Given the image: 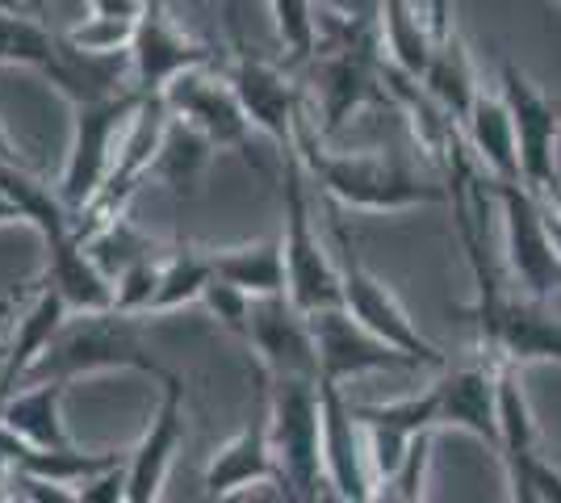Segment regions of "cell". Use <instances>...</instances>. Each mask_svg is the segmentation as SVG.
I'll list each match as a JSON object with an SVG mask.
<instances>
[{
    "instance_id": "4dcf8cb0",
    "label": "cell",
    "mask_w": 561,
    "mask_h": 503,
    "mask_svg": "<svg viewBox=\"0 0 561 503\" xmlns=\"http://www.w3.org/2000/svg\"><path fill=\"white\" fill-rule=\"evenodd\" d=\"M160 273H164V261L151 256V261H139L135 268H126L114 282V311L130 315V319H142L156 307V294H160Z\"/></svg>"
},
{
    "instance_id": "d6986e66",
    "label": "cell",
    "mask_w": 561,
    "mask_h": 503,
    "mask_svg": "<svg viewBox=\"0 0 561 503\" xmlns=\"http://www.w3.org/2000/svg\"><path fill=\"white\" fill-rule=\"evenodd\" d=\"M440 395V428L473 432L478 441H486L499 449V365L486 357L453 365L436 378Z\"/></svg>"
},
{
    "instance_id": "ba28073f",
    "label": "cell",
    "mask_w": 561,
    "mask_h": 503,
    "mask_svg": "<svg viewBox=\"0 0 561 503\" xmlns=\"http://www.w3.org/2000/svg\"><path fill=\"white\" fill-rule=\"evenodd\" d=\"M491 193L499 197L503 210V252H507V268L519 282L524 298L533 302H549L561 289V261L553 236H549V218H545V202L528 185H494Z\"/></svg>"
},
{
    "instance_id": "52a82bcc",
    "label": "cell",
    "mask_w": 561,
    "mask_h": 503,
    "mask_svg": "<svg viewBox=\"0 0 561 503\" xmlns=\"http://www.w3.org/2000/svg\"><path fill=\"white\" fill-rule=\"evenodd\" d=\"M331 236H335V264H340V289H344V311L352 319H360L374 335H381L386 344H394L398 353H407L420 365L432 369H448V357L415 328V319L407 315V307L394 298V289L377 277L374 268H365L356 243H352L348 227L340 218H331Z\"/></svg>"
},
{
    "instance_id": "7402d4cb",
    "label": "cell",
    "mask_w": 561,
    "mask_h": 503,
    "mask_svg": "<svg viewBox=\"0 0 561 503\" xmlns=\"http://www.w3.org/2000/svg\"><path fill=\"white\" fill-rule=\"evenodd\" d=\"M64 390L59 382H38L22 386L4 411H0V424L22 436L25 445L34 449H71V432L64 424Z\"/></svg>"
},
{
    "instance_id": "2e32d148",
    "label": "cell",
    "mask_w": 561,
    "mask_h": 503,
    "mask_svg": "<svg viewBox=\"0 0 561 503\" xmlns=\"http://www.w3.org/2000/svg\"><path fill=\"white\" fill-rule=\"evenodd\" d=\"M260 482H277V457H273V441H268L264 382H260V403L252 411V420L234 432L231 441L206 461V470H202V487H206V500L210 503H231L234 495L252 491Z\"/></svg>"
},
{
    "instance_id": "277c9868",
    "label": "cell",
    "mask_w": 561,
    "mask_h": 503,
    "mask_svg": "<svg viewBox=\"0 0 561 503\" xmlns=\"http://www.w3.org/2000/svg\"><path fill=\"white\" fill-rule=\"evenodd\" d=\"M285 160V181H280V202H285V273H289V302L302 315L335 311L344 307V289H340V264L335 252L319 240L314 210H310V190H306V168L298 147L280 151Z\"/></svg>"
},
{
    "instance_id": "b9f144b4",
    "label": "cell",
    "mask_w": 561,
    "mask_h": 503,
    "mask_svg": "<svg viewBox=\"0 0 561 503\" xmlns=\"http://www.w3.org/2000/svg\"><path fill=\"white\" fill-rule=\"evenodd\" d=\"M0 9H4V13H30L25 0H0Z\"/></svg>"
},
{
    "instance_id": "44dd1931",
    "label": "cell",
    "mask_w": 561,
    "mask_h": 503,
    "mask_svg": "<svg viewBox=\"0 0 561 503\" xmlns=\"http://www.w3.org/2000/svg\"><path fill=\"white\" fill-rule=\"evenodd\" d=\"M214 277L234 286L239 294L256 298H277L289 294V273H285V248L280 240L239 243V248H214L210 252Z\"/></svg>"
},
{
    "instance_id": "8992f818",
    "label": "cell",
    "mask_w": 561,
    "mask_h": 503,
    "mask_svg": "<svg viewBox=\"0 0 561 503\" xmlns=\"http://www.w3.org/2000/svg\"><path fill=\"white\" fill-rule=\"evenodd\" d=\"M0 68H30V72L47 76L71 105L122 93L114 59L76 55L68 47V38L43 25L34 13H4L0 9Z\"/></svg>"
},
{
    "instance_id": "1f68e13d",
    "label": "cell",
    "mask_w": 561,
    "mask_h": 503,
    "mask_svg": "<svg viewBox=\"0 0 561 503\" xmlns=\"http://www.w3.org/2000/svg\"><path fill=\"white\" fill-rule=\"evenodd\" d=\"M202 302L210 307V315L227 332L239 335V340H248V315H252V298H248V294H239L234 286L214 277L210 286H206V294H202Z\"/></svg>"
},
{
    "instance_id": "603a6c76",
    "label": "cell",
    "mask_w": 561,
    "mask_h": 503,
    "mask_svg": "<svg viewBox=\"0 0 561 503\" xmlns=\"http://www.w3.org/2000/svg\"><path fill=\"white\" fill-rule=\"evenodd\" d=\"M423 93L432 96L440 110H445L448 118L457 122V126H466L469 110H473V101H478V80H473V64H469V50L466 43L457 38V30L445 25L440 34H436V50H432V64H427V72H423Z\"/></svg>"
},
{
    "instance_id": "6da1fadb",
    "label": "cell",
    "mask_w": 561,
    "mask_h": 503,
    "mask_svg": "<svg viewBox=\"0 0 561 503\" xmlns=\"http://www.w3.org/2000/svg\"><path fill=\"white\" fill-rule=\"evenodd\" d=\"M298 156H302L306 176H314L348 210L386 215V210L453 202V190L423 181L415 168H407L394 156H365V151H344L340 156V151H328L319 144V130L306 122V114L298 122Z\"/></svg>"
},
{
    "instance_id": "ac0fdd59",
    "label": "cell",
    "mask_w": 561,
    "mask_h": 503,
    "mask_svg": "<svg viewBox=\"0 0 561 503\" xmlns=\"http://www.w3.org/2000/svg\"><path fill=\"white\" fill-rule=\"evenodd\" d=\"M478 357L494 365H528V361H553L561 365V319L545 302L533 298H503L491 332L478 335Z\"/></svg>"
},
{
    "instance_id": "ab89813d",
    "label": "cell",
    "mask_w": 561,
    "mask_h": 503,
    "mask_svg": "<svg viewBox=\"0 0 561 503\" xmlns=\"http://www.w3.org/2000/svg\"><path fill=\"white\" fill-rule=\"evenodd\" d=\"M0 503H22V495H18V487H13V475L0 482Z\"/></svg>"
},
{
    "instance_id": "5b68a950",
    "label": "cell",
    "mask_w": 561,
    "mask_h": 503,
    "mask_svg": "<svg viewBox=\"0 0 561 503\" xmlns=\"http://www.w3.org/2000/svg\"><path fill=\"white\" fill-rule=\"evenodd\" d=\"M139 105L142 93H135V89H122V93L71 105L76 122H71L68 164H64V176L55 185L71 218H80L101 197V190H105V181H110V172L117 164V147L126 139Z\"/></svg>"
},
{
    "instance_id": "7bdbcfd3",
    "label": "cell",
    "mask_w": 561,
    "mask_h": 503,
    "mask_svg": "<svg viewBox=\"0 0 561 503\" xmlns=\"http://www.w3.org/2000/svg\"><path fill=\"white\" fill-rule=\"evenodd\" d=\"M319 503H348V500H344V495H335L331 487H323V495H319Z\"/></svg>"
},
{
    "instance_id": "83f0119b",
    "label": "cell",
    "mask_w": 561,
    "mask_h": 503,
    "mask_svg": "<svg viewBox=\"0 0 561 503\" xmlns=\"http://www.w3.org/2000/svg\"><path fill=\"white\" fill-rule=\"evenodd\" d=\"M277 43L289 55V68H306L319 50V9L314 0H268Z\"/></svg>"
},
{
    "instance_id": "74e56055",
    "label": "cell",
    "mask_w": 561,
    "mask_h": 503,
    "mask_svg": "<svg viewBox=\"0 0 561 503\" xmlns=\"http://www.w3.org/2000/svg\"><path fill=\"white\" fill-rule=\"evenodd\" d=\"M545 218H549V236H553V248H558V261H561V218L545 206Z\"/></svg>"
},
{
    "instance_id": "d4e9b609",
    "label": "cell",
    "mask_w": 561,
    "mask_h": 503,
    "mask_svg": "<svg viewBox=\"0 0 561 503\" xmlns=\"http://www.w3.org/2000/svg\"><path fill=\"white\" fill-rule=\"evenodd\" d=\"M377 38H381V59L394 72L423 80L427 64H432V50H436V34H432V25H423L415 18L411 0H381Z\"/></svg>"
},
{
    "instance_id": "f546056e",
    "label": "cell",
    "mask_w": 561,
    "mask_h": 503,
    "mask_svg": "<svg viewBox=\"0 0 561 503\" xmlns=\"http://www.w3.org/2000/svg\"><path fill=\"white\" fill-rule=\"evenodd\" d=\"M427 470H432V432L411 445V454H407V461L398 466L394 475H381L374 482L369 503H423Z\"/></svg>"
},
{
    "instance_id": "5bb4252c",
    "label": "cell",
    "mask_w": 561,
    "mask_h": 503,
    "mask_svg": "<svg viewBox=\"0 0 561 503\" xmlns=\"http://www.w3.org/2000/svg\"><path fill=\"white\" fill-rule=\"evenodd\" d=\"M310 332H314V348H319L323 382L344 386L352 378L377 374V369H423L420 361L398 353L394 344H386L381 335H374L360 319H352L344 307L310 315Z\"/></svg>"
},
{
    "instance_id": "f35d334b",
    "label": "cell",
    "mask_w": 561,
    "mask_h": 503,
    "mask_svg": "<svg viewBox=\"0 0 561 503\" xmlns=\"http://www.w3.org/2000/svg\"><path fill=\"white\" fill-rule=\"evenodd\" d=\"M0 160H9V164H22V156H18V147L9 144V135L0 130Z\"/></svg>"
},
{
    "instance_id": "e575fe53",
    "label": "cell",
    "mask_w": 561,
    "mask_h": 503,
    "mask_svg": "<svg viewBox=\"0 0 561 503\" xmlns=\"http://www.w3.org/2000/svg\"><path fill=\"white\" fill-rule=\"evenodd\" d=\"M147 0H89L93 18H122V22H139Z\"/></svg>"
},
{
    "instance_id": "8d00e7d4",
    "label": "cell",
    "mask_w": 561,
    "mask_h": 503,
    "mask_svg": "<svg viewBox=\"0 0 561 503\" xmlns=\"http://www.w3.org/2000/svg\"><path fill=\"white\" fill-rule=\"evenodd\" d=\"M9 222H25V218H22V210L0 193V227H9Z\"/></svg>"
},
{
    "instance_id": "f6af8a7d",
    "label": "cell",
    "mask_w": 561,
    "mask_h": 503,
    "mask_svg": "<svg viewBox=\"0 0 561 503\" xmlns=\"http://www.w3.org/2000/svg\"><path fill=\"white\" fill-rule=\"evenodd\" d=\"M9 475H13V470H9V466H4V461H0V482L9 479Z\"/></svg>"
},
{
    "instance_id": "836d02e7",
    "label": "cell",
    "mask_w": 561,
    "mask_h": 503,
    "mask_svg": "<svg viewBox=\"0 0 561 503\" xmlns=\"http://www.w3.org/2000/svg\"><path fill=\"white\" fill-rule=\"evenodd\" d=\"M13 487H18L22 503H80V491H76V487L34 479V475H13Z\"/></svg>"
},
{
    "instance_id": "d590c367",
    "label": "cell",
    "mask_w": 561,
    "mask_h": 503,
    "mask_svg": "<svg viewBox=\"0 0 561 503\" xmlns=\"http://www.w3.org/2000/svg\"><path fill=\"white\" fill-rule=\"evenodd\" d=\"M18 315H22V294L13 289V294H4V298H0V348H4V335H9V328L18 323Z\"/></svg>"
},
{
    "instance_id": "9a60e30c",
    "label": "cell",
    "mask_w": 561,
    "mask_h": 503,
    "mask_svg": "<svg viewBox=\"0 0 561 503\" xmlns=\"http://www.w3.org/2000/svg\"><path fill=\"white\" fill-rule=\"evenodd\" d=\"M214 50L206 43H193L185 30L168 18L164 0H147L139 18V34L130 47V68H135V93L160 96L176 76L193 68H210Z\"/></svg>"
},
{
    "instance_id": "3957f363",
    "label": "cell",
    "mask_w": 561,
    "mask_h": 503,
    "mask_svg": "<svg viewBox=\"0 0 561 503\" xmlns=\"http://www.w3.org/2000/svg\"><path fill=\"white\" fill-rule=\"evenodd\" d=\"M260 374V369H256ZM268 399V441L277 457V491L285 503H319L323 475V408L319 382H273L264 378Z\"/></svg>"
},
{
    "instance_id": "f1b7e54d",
    "label": "cell",
    "mask_w": 561,
    "mask_h": 503,
    "mask_svg": "<svg viewBox=\"0 0 561 503\" xmlns=\"http://www.w3.org/2000/svg\"><path fill=\"white\" fill-rule=\"evenodd\" d=\"M135 34H139V22H122V18H84L71 30H64L68 47L76 55H89V59H117V55H130L135 47Z\"/></svg>"
},
{
    "instance_id": "4316f807",
    "label": "cell",
    "mask_w": 561,
    "mask_h": 503,
    "mask_svg": "<svg viewBox=\"0 0 561 503\" xmlns=\"http://www.w3.org/2000/svg\"><path fill=\"white\" fill-rule=\"evenodd\" d=\"M84 248H89L93 264L110 282H117L126 268H135L139 261H151V256H156V243L147 240V236H139V227H135L130 218H117L110 227H101Z\"/></svg>"
},
{
    "instance_id": "7a4b0ae2",
    "label": "cell",
    "mask_w": 561,
    "mask_h": 503,
    "mask_svg": "<svg viewBox=\"0 0 561 503\" xmlns=\"http://www.w3.org/2000/svg\"><path fill=\"white\" fill-rule=\"evenodd\" d=\"M110 369H139V374H151L160 382L168 378L160 357L142 340L139 319L117 311L76 315L43 348V357L34 361V369L25 374V386H71L80 382V378H89V374H110Z\"/></svg>"
},
{
    "instance_id": "484cf974",
    "label": "cell",
    "mask_w": 561,
    "mask_h": 503,
    "mask_svg": "<svg viewBox=\"0 0 561 503\" xmlns=\"http://www.w3.org/2000/svg\"><path fill=\"white\" fill-rule=\"evenodd\" d=\"M214 282V264L210 252L193 248V243H176V252L164 256V273H160V294H156V307L151 315H168L181 311V307H193L202 302L206 286Z\"/></svg>"
},
{
    "instance_id": "ffe728a7",
    "label": "cell",
    "mask_w": 561,
    "mask_h": 503,
    "mask_svg": "<svg viewBox=\"0 0 561 503\" xmlns=\"http://www.w3.org/2000/svg\"><path fill=\"white\" fill-rule=\"evenodd\" d=\"M466 144L478 156V164L491 172L494 185H524L519 172V144H515V122L503 93H478L466 118Z\"/></svg>"
},
{
    "instance_id": "30bf717a",
    "label": "cell",
    "mask_w": 561,
    "mask_h": 503,
    "mask_svg": "<svg viewBox=\"0 0 561 503\" xmlns=\"http://www.w3.org/2000/svg\"><path fill=\"white\" fill-rule=\"evenodd\" d=\"M503 101L512 110L515 144H519V172L524 185L545 197L561 185L558 176V130H561V105H553L537 84L519 72L515 64H503Z\"/></svg>"
},
{
    "instance_id": "7c38bea8",
    "label": "cell",
    "mask_w": 561,
    "mask_h": 503,
    "mask_svg": "<svg viewBox=\"0 0 561 503\" xmlns=\"http://www.w3.org/2000/svg\"><path fill=\"white\" fill-rule=\"evenodd\" d=\"M227 80H231L243 114L260 135H268L277 144V151H294L298 147V122L306 114L302 89L294 84V72L260 59L252 50H239L231 59Z\"/></svg>"
},
{
    "instance_id": "4fadbf2b",
    "label": "cell",
    "mask_w": 561,
    "mask_h": 503,
    "mask_svg": "<svg viewBox=\"0 0 561 503\" xmlns=\"http://www.w3.org/2000/svg\"><path fill=\"white\" fill-rule=\"evenodd\" d=\"M319 408H323V475L335 495L348 503H369L374 495V457H369V432L356 420V408L344 399V386L319 382Z\"/></svg>"
},
{
    "instance_id": "8fae6325",
    "label": "cell",
    "mask_w": 561,
    "mask_h": 503,
    "mask_svg": "<svg viewBox=\"0 0 561 503\" xmlns=\"http://www.w3.org/2000/svg\"><path fill=\"white\" fill-rule=\"evenodd\" d=\"M160 96H164L172 118H185L214 147H227V151H239L243 160H252V130L256 126L248 122L227 76H214L210 68H193V72L176 76Z\"/></svg>"
},
{
    "instance_id": "cb8c5ba5",
    "label": "cell",
    "mask_w": 561,
    "mask_h": 503,
    "mask_svg": "<svg viewBox=\"0 0 561 503\" xmlns=\"http://www.w3.org/2000/svg\"><path fill=\"white\" fill-rule=\"evenodd\" d=\"M214 151H218V147H214L202 130H193L185 118H168L164 144H160V156H156V164H151V176H156L176 202H193L202 176H206V168H210Z\"/></svg>"
},
{
    "instance_id": "60d3db41",
    "label": "cell",
    "mask_w": 561,
    "mask_h": 503,
    "mask_svg": "<svg viewBox=\"0 0 561 503\" xmlns=\"http://www.w3.org/2000/svg\"><path fill=\"white\" fill-rule=\"evenodd\" d=\"M540 202H545V206H549V210H553V215L561 218V185H558V190H553V193H545Z\"/></svg>"
},
{
    "instance_id": "9c48e42d",
    "label": "cell",
    "mask_w": 561,
    "mask_h": 503,
    "mask_svg": "<svg viewBox=\"0 0 561 503\" xmlns=\"http://www.w3.org/2000/svg\"><path fill=\"white\" fill-rule=\"evenodd\" d=\"M243 344L256 353V369L273 382H323L310 315L298 311L289 294L252 302Z\"/></svg>"
},
{
    "instance_id": "d6a6232c",
    "label": "cell",
    "mask_w": 561,
    "mask_h": 503,
    "mask_svg": "<svg viewBox=\"0 0 561 503\" xmlns=\"http://www.w3.org/2000/svg\"><path fill=\"white\" fill-rule=\"evenodd\" d=\"M76 491H80V503H130V487H126V457L114 461L110 470L93 475L89 482H80Z\"/></svg>"
},
{
    "instance_id": "e0dca14e",
    "label": "cell",
    "mask_w": 561,
    "mask_h": 503,
    "mask_svg": "<svg viewBox=\"0 0 561 503\" xmlns=\"http://www.w3.org/2000/svg\"><path fill=\"white\" fill-rule=\"evenodd\" d=\"M181 441H185V382L176 374H168L160 411L151 415L139 445L126 454L130 503H164L168 470H172V457L181 449Z\"/></svg>"
},
{
    "instance_id": "ee69618b",
    "label": "cell",
    "mask_w": 561,
    "mask_h": 503,
    "mask_svg": "<svg viewBox=\"0 0 561 503\" xmlns=\"http://www.w3.org/2000/svg\"><path fill=\"white\" fill-rule=\"evenodd\" d=\"M25 9H30L34 18H43V9H47V0H25Z\"/></svg>"
}]
</instances>
